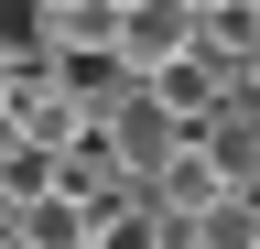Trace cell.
<instances>
[{"instance_id":"6da1fadb","label":"cell","mask_w":260,"mask_h":249,"mask_svg":"<svg viewBox=\"0 0 260 249\" xmlns=\"http://www.w3.org/2000/svg\"><path fill=\"white\" fill-rule=\"evenodd\" d=\"M184 44H195V0H119V11H109V54H119L130 76L174 65Z\"/></svg>"},{"instance_id":"7a4b0ae2","label":"cell","mask_w":260,"mask_h":249,"mask_svg":"<svg viewBox=\"0 0 260 249\" xmlns=\"http://www.w3.org/2000/svg\"><path fill=\"white\" fill-rule=\"evenodd\" d=\"M11 249H87V206L65 195V184L22 195V206H11Z\"/></svg>"}]
</instances>
